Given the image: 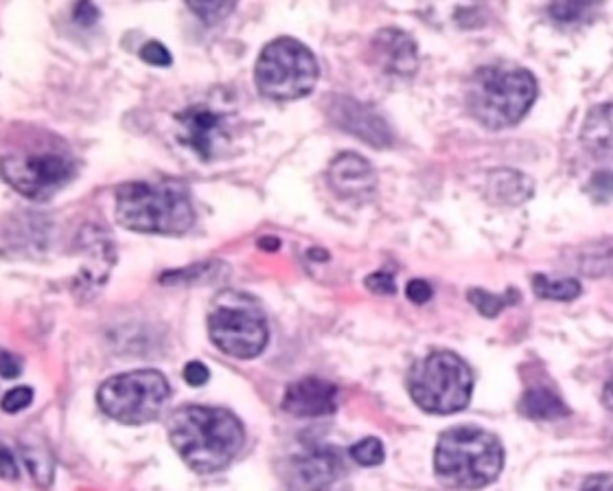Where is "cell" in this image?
Returning a JSON list of instances; mask_svg holds the SVG:
<instances>
[{
    "instance_id": "cell-1",
    "label": "cell",
    "mask_w": 613,
    "mask_h": 491,
    "mask_svg": "<svg viewBox=\"0 0 613 491\" xmlns=\"http://www.w3.org/2000/svg\"><path fill=\"white\" fill-rule=\"evenodd\" d=\"M167 433L174 450L198 475L226 470L246 442L242 422L218 406L178 409L169 417Z\"/></svg>"
},
{
    "instance_id": "cell-2",
    "label": "cell",
    "mask_w": 613,
    "mask_h": 491,
    "mask_svg": "<svg viewBox=\"0 0 613 491\" xmlns=\"http://www.w3.org/2000/svg\"><path fill=\"white\" fill-rule=\"evenodd\" d=\"M116 224L147 235H185L196 224L191 193L176 178L134 180L114 191Z\"/></svg>"
},
{
    "instance_id": "cell-3",
    "label": "cell",
    "mask_w": 613,
    "mask_h": 491,
    "mask_svg": "<svg viewBox=\"0 0 613 491\" xmlns=\"http://www.w3.org/2000/svg\"><path fill=\"white\" fill-rule=\"evenodd\" d=\"M434 468L438 481L452 490H482L500 477L504 448L482 428H452L438 439Z\"/></svg>"
},
{
    "instance_id": "cell-4",
    "label": "cell",
    "mask_w": 613,
    "mask_h": 491,
    "mask_svg": "<svg viewBox=\"0 0 613 491\" xmlns=\"http://www.w3.org/2000/svg\"><path fill=\"white\" fill-rule=\"evenodd\" d=\"M537 99V81L531 70L493 64L476 70L467 88V105L478 123L502 130L520 123Z\"/></svg>"
},
{
    "instance_id": "cell-5",
    "label": "cell",
    "mask_w": 613,
    "mask_h": 491,
    "mask_svg": "<svg viewBox=\"0 0 613 491\" xmlns=\"http://www.w3.org/2000/svg\"><path fill=\"white\" fill-rule=\"evenodd\" d=\"M209 336L231 358L253 360L268 347V321L259 303L235 290L220 292L209 310Z\"/></svg>"
},
{
    "instance_id": "cell-6",
    "label": "cell",
    "mask_w": 613,
    "mask_h": 491,
    "mask_svg": "<svg viewBox=\"0 0 613 491\" xmlns=\"http://www.w3.org/2000/svg\"><path fill=\"white\" fill-rule=\"evenodd\" d=\"M408 391L414 404L425 413L452 415L469 406L473 376L460 356L436 351L412 367Z\"/></svg>"
},
{
    "instance_id": "cell-7",
    "label": "cell",
    "mask_w": 613,
    "mask_h": 491,
    "mask_svg": "<svg viewBox=\"0 0 613 491\" xmlns=\"http://www.w3.org/2000/svg\"><path fill=\"white\" fill-rule=\"evenodd\" d=\"M317 62L297 37H277L268 42L255 66L259 92L275 101H297L306 97L317 81Z\"/></svg>"
},
{
    "instance_id": "cell-8",
    "label": "cell",
    "mask_w": 613,
    "mask_h": 491,
    "mask_svg": "<svg viewBox=\"0 0 613 491\" xmlns=\"http://www.w3.org/2000/svg\"><path fill=\"white\" fill-rule=\"evenodd\" d=\"M171 387L160 371L141 369L105 380L97 393L101 411L119 424L143 426L167 406Z\"/></svg>"
},
{
    "instance_id": "cell-9",
    "label": "cell",
    "mask_w": 613,
    "mask_h": 491,
    "mask_svg": "<svg viewBox=\"0 0 613 491\" xmlns=\"http://www.w3.org/2000/svg\"><path fill=\"white\" fill-rule=\"evenodd\" d=\"M75 160L64 152H20L2 158L4 180L24 198L44 202L75 176Z\"/></svg>"
},
{
    "instance_id": "cell-10",
    "label": "cell",
    "mask_w": 613,
    "mask_h": 491,
    "mask_svg": "<svg viewBox=\"0 0 613 491\" xmlns=\"http://www.w3.org/2000/svg\"><path fill=\"white\" fill-rule=\"evenodd\" d=\"M176 130L182 145L191 147L202 160L211 163L231 143L229 114L209 105H189L176 114Z\"/></svg>"
},
{
    "instance_id": "cell-11",
    "label": "cell",
    "mask_w": 613,
    "mask_h": 491,
    "mask_svg": "<svg viewBox=\"0 0 613 491\" xmlns=\"http://www.w3.org/2000/svg\"><path fill=\"white\" fill-rule=\"evenodd\" d=\"M342 475V459L333 448H306L283 466V479L292 491L328 490Z\"/></svg>"
},
{
    "instance_id": "cell-12",
    "label": "cell",
    "mask_w": 613,
    "mask_h": 491,
    "mask_svg": "<svg viewBox=\"0 0 613 491\" xmlns=\"http://www.w3.org/2000/svg\"><path fill=\"white\" fill-rule=\"evenodd\" d=\"M326 112L339 130L361 138L370 147H388L394 138L383 116H379L370 105L350 97H333L326 105Z\"/></svg>"
},
{
    "instance_id": "cell-13",
    "label": "cell",
    "mask_w": 613,
    "mask_h": 491,
    "mask_svg": "<svg viewBox=\"0 0 613 491\" xmlns=\"http://www.w3.org/2000/svg\"><path fill=\"white\" fill-rule=\"evenodd\" d=\"M326 178L331 189L344 200H368L377 189L375 169L364 156L355 152L335 156Z\"/></svg>"
},
{
    "instance_id": "cell-14",
    "label": "cell",
    "mask_w": 613,
    "mask_h": 491,
    "mask_svg": "<svg viewBox=\"0 0 613 491\" xmlns=\"http://www.w3.org/2000/svg\"><path fill=\"white\" fill-rule=\"evenodd\" d=\"M283 409L294 417L333 415L337 409V387L320 378H303L288 387Z\"/></svg>"
},
{
    "instance_id": "cell-15",
    "label": "cell",
    "mask_w": 613,
    "mask_h": 491,
    "mask_svg": "<svg viewBox=\"0 0 613 491\" xmlns=\"http://www.w3.org/2000/svg\"><path fill=\"white\" fill-rule=\"evenodd\" d=\"M372 55L390 75H412L416 70V44L399 29H381L372 37Z\"/></svg>"
},
{
    "instance_id": "cell-16",
    "label": "cell",
    "mask_w": 613,
    "mask_h": 491,
    "mask_svg": "<svg viewBox=\"0 0 613 491\" xmlns=\"http://www.w3.org/2000/svg\"><path fill=\"white\" fill-rule=\"evenodd\" d=\"M581 141L599 160H613V103L592 108L586 119Z\"/></svg>"
},
{
    "instance_id": "cell-17",
    "label": "cell",
    "mask_w": 613,
    "mask_h": 491,
    "mask_svg": "<svg viewBox=\"0 0 613 491\" xmlns=\"http://www.w3.org/2000/svg\"><path fill=\"white\" fill-rule=\"evenodd\" d=\"M535 191L533 180L526 174L513 169L493 171L489 178V196L502 204H520L526 202Z\"/></svg>"
},
{
    "instance_id": "cell-18",
    "label": "cell",
    "mask_w": 613,
    "mask_h": 491,
    "mask_svg": "<svg viewBox=\"0 0 613 491\" xmlns=\"http://www.w3.org/2000/svg\"><path fill=\"white\" fill-rule=\"evenodd\" d=\"M520 411L522 415H526L528 420H539V422H553V420H561L566 417L570 411L564 404V400L546 389V387H537V389H528L520 402Z\"/></svg>"
},
{
    "instance_id": "cell-19",
    "label": "cell",
    "mask_w": 613,
    "mask_h": 491,
    "mask_svg": "<svg viewBox=\"0 0 613 491\" xmlns=\"http://www.w3.org/2000/svg\"><path fill=\"white\" fill-rule=\"evenodd\" d=\"M533 288L537 297L548 301H575L581 294V283L577 279H548L539 275Z\"/></svg>"
},
{
    "instance_id": "cell-20",
    "label": "cell",
    "mask_w": 613,
    "mask_h": 491,
    "mask_svg": "<svg viewBox=\"0 0 613 491\" xmlns=\"http://www.w3.org/2000/svg\"><path fill=\"white\" fill-rule=\"evenodd\" d=\"M348 453H350V459L355 464L364 466V468H375V466L383 464V457H386L383 444L379 439H375V437L357 442Z\"/></svg>"
},
{
    "instance_id": "cell-21",
    "label": "cell",
    "mask_w": 613,
    "mask_h": 491,
    "mask_svg": "<svg viewBox=\"0 0 613 491\" xmlns=\"http://www.w3.org/2000/svg\"><path fill=\"white\" fill-rule=\"evenodd\" d=\"M24 455V464L31 470L33 479L40 486H48L53 479V461L48 457L46 450H37V448H22Z\"/></svg>"
},
{
    "instance_id": "cell-22",
    "label": "cell",
    "mask_w": 613,
    "mask_h": 491,
    "mask_svg": "<svg viewBox=\"0 0 613 491\" xmlns=\"http://www.w3.org/2000/svg\"><path fill=\"white\" fill-rule=\"evenodd\" d=\"M189 9L204 22V24H218L222 22L226 15H231L235 11V2L226 0H211V2H200V0H191Z\"/></svg>"
},
{
    "instance_id": "cell-23",
    "label": "cell",
    "mask_w": 613,
    "mask_h": 491,
    "mask_svg": "<svg viewBox=\"0 0 613 491\" xmlns=\"http://www.w3.org/2000/svg\"><path fill=\"white\" fill-rule=\"evenodd\" d=\"M594 7L597 4L592 2H559L550 7V15L561 24H572V22H583Z\"/></svg>"
},
{
    "instance_id": "cell-24",
    "label": "cell",
    "mask_w": 613,
    "mask_h": 491,
    "mask_svg": "<svg viewBox=\"0 0 613 491\" xmlns=\"http://www.w3.org/2000/svg\"><path fill=\"white\" fill-rule=\"evenodd\" d=\"M469 301L478 308L480 314H484V316H489V319L498 316L509 303H513V301H509V297L489 294V292H484V290H471V292H469Z\"/></svg>"
},
{
    "instance_id": "cell-25",
    "label": "cell",
    "mask_w": 613,
    "mask_h": 491,
    "mask_svg": "<svg viewBox=\"0 0 613 491\" xmlns=\"http://www.w3.org/2000/svg\"><path fill=\"white\" fill-rule=\"evenodd\" d=\"M588 191L592 196L594 202L599 204H605V202H612L613 198V171H597L588 185Z\"/></svg>"
},
{
    "instance_id": "cell-26",
    "label": "cell",
    "mask_w": 613,
    "mask_h": 491,
    "mask_svg": "<svg viewBox=\"0 0 613 491\" xmlns=\"http://www.w3.org/2000/svg\"><path fill=\"white\" fill-rule=\"evenodd\" d=\"M583 272L588 275H603V272H613V246L605 248H597L588 261H583Z\"/></svg>"
},
{
    "instance_id": "cell-27",
    "label": "cell",
    "mask_w": 613,
    "mask_h": 491,
    "mask_svg": "<svg viewBox=\"0 0 613 491\" xmlns=\"http://www.w3.org/2000/svg\"><path fill=\"white\" fill-rule=\"evenodd\" d=\"M138 55H141V59H143L145 64H152V66H171V53H169L160 42H156V40L145 42V44L141 46Z\"/></svg>"
},
{
    "instance_id": "cell-28",
    "label": "cell",
    "mask_w": 613,
    "mask_h": 491,
    "mask_svg": "<svg viewBox=\"0 0 613 491\" xmlns=\"http://www.w3.org/2000/svg\"><path fill=\"white\" fill-rule=\"evenodd\" d=\"M31 402H33V391L29 387H18V389H11L9 393H4L2 409H4V413H20Z\"/></svg>"
},
{
    "instance_id": "cell-29",
    "label": "cell",
    "mask_w": 613,
    "mask_h": 491,
    "mask_svg": "<svg viewBox=\"0 0 613 491\" xmlns=\"http://www.w3.org/2000/svg\"><path fill=\"white\" fill-rule=\"evenodd\" d=\"M366 288L375 294H394L397 292L394 279L388 272H375V275L366 277Z\"/></svg>"
},
{
    "instance_id": "cell-30",
    "label": "cell",
    "mask_w": 613,
    "mask_h": 491,
    "mask_svg": "<svg viewBox=\"0 0 613 491\" xmlns=\"http://www.w3.org/2000/svg\"><path fill=\"white\" fill-rule=\"evenodd\" d=\"M182 378H185V382L191 384V387H204V384L209 382V378H211V371H209L207 365L193 360V362H189V365L185 367Z\"/></svg>"
},
{
    "instance_id": "cell-31",
    "label": "cell",
    "mask_w": 613,
    "mask_h": 491,
    "mask_svg": "<svg viewBox=\"0 0 613 491\" xmlns=\"http://www.w3.org/2000/svg\"><path fill=\"white\" fill-rule=\"evenodd\" d=\"M405 294H408V299H410L412 303L423 305V303H427V301L432 299L434 290H432V286H430L427 281H423V279H412V281L408 283V288H405Z\"/></svg>"
},
{
    "instance_id": "cell-32",
    "label": "cell",
    "mask_w": 613,
    "mask_h": 491,
    "mask_svg": "<svg viewBox=\"0 0 613 491\" xmlns=\"http://www.w3.org/2000/svg\"><path fill=\"white\" fill-rule=\"evenodd\" d=\"M73 13H75V20L83 26L94 24V20H99V9L92 2H77Z\"/></svg>"
},
{
    "instance_id": "cell-33",
    "label": "cell",
    "mask_w": 613,
    "mask_h": 491,
    "mask_svg": "<svg viewBox=\"0 0 613 491\" xmlns=\"http://www.w3.org/2000/svg\"><path fill=\"white\" fill-rule=\"evenodd\" d=\"M20 371H22L20 360H18L13 354L2 351V378H4V380L18 378V376H20Z\"/></svg>"
},
{
    "instance_id": "cell-34",
    "label": "cell",
    "mask_w": 613,
    "mask_h": 491,
    "mask_svg": "<svg viewBox=\"0 0 613 491\" xmlns=\"http://www.w3.org/2000/svg\"><path fill=\"white\" fill-rule=\"evenodd\" d=\"M583 491H613V475H599L590 479Z\"/></svg>"
},
{
    "instance_id": "cell-35",
    "label": "cell",
    "mask_w": 613,
    "mask_h": 491,
    "mask_svg": "<svg viewBox=\"0 0 613 491\" xmlns=\"http://www.w3.org/2000/svg\"><path fill=\"white\" fill-rule=\"evenodd\" d=\"M2 479H7V481L18 479V470H15L13 457H11V453L4 446H2Z\"/></svg>"
},
{
    "instance_id": "cell-36",
    "label": "cell",
    "mask_w": 613,
    "mask_h": 491,
    "mask_svg": "<svg viewBox=\"0 0 613 491\" xmlns=\"http://www.w3.org/2000/svg\"><path fill=\"white\" fill-rule=\"evenodd\" d=\"M603 400H605V404H608V409L613 411V378L608 382V387H605V395H603Z\"/></svg>"
},
{
    "instance_id": "cell-37",
    "label": "cell",
    "mask_w": 613,
    "mask_h": 491,
    "mask_svg": "<svg viewBox=\"0 0 613 491\" xmlns=\"http://www.w3.org/2000/svg\"><path fill=\"white\" fill-rule=\"evenodd\" d=\"M261 246H264V248H266V246H270V250H277V246H279V239L266 237V239H261Z\"/></svg>"
}]
</instances>
